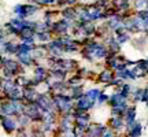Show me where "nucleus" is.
<instances>
[{"label":"nucleus","mask_w":148,"mask_h":137,"mask_svg":"<svg viewBox=\"0 0 148 137\" xmlns=\"http://www.w3.org/2000/svg\"><path fill=\"white\" fill-rule=\"evenodd\" d=\"M108 79H111L110 71H104V73L101 74V81H108Z\"/></svg>","instance_id":"1"}]
</instances>
